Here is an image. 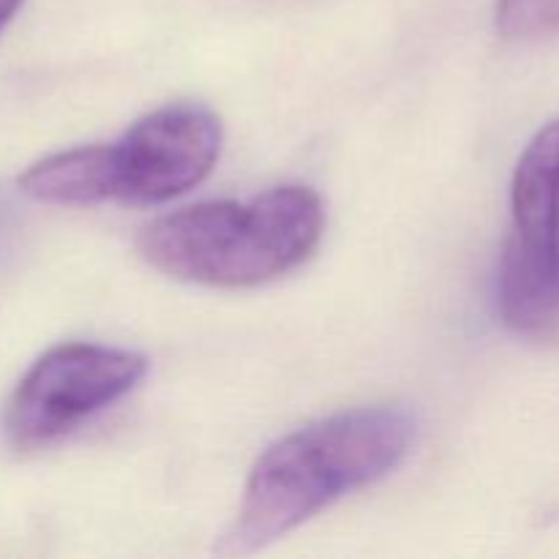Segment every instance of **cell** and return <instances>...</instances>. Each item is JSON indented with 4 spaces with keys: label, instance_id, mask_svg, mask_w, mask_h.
<instances>
[{
    "label": "cell",
    "instance_id": "obj_5",
    "mask_svg": "<svg viewBox=\"0 0 559 559\" xmlns=\"http://www.w3.org/2000/svg\"><path fill=\"white\" fill-rule=\"evenodd\" d=\"M497 311L530 342H559V246L506 240L497 267Z\"/></svg>",
    "mask_w": 559,
    "mask_h": 559
},
{
    "label": "cell",
    "instance_id": "obj_1",
    "mask_svg": "<svg viewBox=\"0 0 559 559\" xmlns=\"http://www.w3.org/2000/svg\"><path fill=\"white\" fill-rule=\"evenodd\" d=\"M415 435V415L399 404L342 409L284 435L251 467L216 555H254L342 497L382 480L409 456Z\"/></svg>",
    "mask_w": 559,
    "mask_h": 559
},
{
    "label": "cell",
    "instance_id": "obj_6",
    "mask_svg": "<svg viewBox=\"0 0 559 559\" xmlns=\"http://www.w3.org/2000/svg\"><path fill=\"white\" fill-rule=\"evenodd\" d=\"M522 243L559 246V120L527 142L511 180V235Z\"/></svg>",
    "mask_w": 559,
    "mask_h": 559
},
{
    "label": "cell",
    "instance_id": "obj_7",
    "mask_svg": "<svg viewBox=\"0 0 559 559\" xmlns=\"http://www.w3.org/2000/svg\"><path fill=\"white\" fill-rule=\"evenodd\" d=\"M495 27L508 41H538L559 33V0H497Z\"/></svg>",
    "mask_w": 559,
    "mask_h": 559
},
{
    "label": "cell",
    "instance_id": "obj_3",
    "mask_svg": "<svg viewBox=\"0 0 559 559\" xmlns=\"http://www.w3.org/2000/svg\"><path fill=\"white\" fill-rule=\"evenodd\" d=\"M147 358L123 347L69 342L44 353L5 402L3 431L16 451H38L129 396Z\"/></svg>",
    "mask_w": 559,
    "mask_h": 559
},
{
    "label": "cell",
    "instance_id": "obj_4",
    "mask_svg": "<svg viewBox=\"0 0 559 559\" xmlns=\"http://www.w3.org/2000/svg\"><path fill=\"white\" fill-rule=\"evenodd\" d=\"M222 153V120L202 104L178 102L136 120L118 142L91 145L98 202L162 205L213 173Z\"/></svg>",
    "mask_w": 559,
    "mask_h": 559
},
{
    "label": "cell",
    "instance_id": "obj_2",
    "mask_svg": "<svg viewBox=\"0 0 559 559\" xmlns=\"http://www.w3.org/2000/svg\"><path fill=\"white\" fill-rule=\"evenodd\" d=\"M325 233V205L309 186H276L238 202L189 205L153 218L136 238L142 260L178 282L257 287L304 265Z\"/></svg>",
    "mask_w": 559,
    "mask_h": 559
},
{
    "label": "cell",
    "instance_id": "obj_8",
    "mask_svg": "<svg viewBox=\"0 0 559 559\" xmlns=\"http://www.w3.org/2000/svg\"><path fill=\"white\" fill-rule=\"evenodd\" d=\"M22 3H25V0H0V31L14 20V14L20 11Z\"/></svg>",
    "mask_w": 559,
    "mask_h": 559
}]
</instances>
